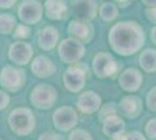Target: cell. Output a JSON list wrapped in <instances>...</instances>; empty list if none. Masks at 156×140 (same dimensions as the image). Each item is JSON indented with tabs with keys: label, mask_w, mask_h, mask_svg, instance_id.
<instances>
[{
	"label": "cell",
	"mask_w": 156,
	"mask_h": 140,
	"mask_svg": "<svg viewBox=\"0 0 156 140\" xmlns=\"http://www.w3.org/2000/svg\"><path fill=\"white\" fill-rule=\"evenodd\" d=\"M122 140H147V138L139 131H130L122 135Z\"/></svg>",
	"instance_id": "83f0119b"
},
{
	"label": "cell",
	"mask_w": 156,
	"mask_h": 140,
	"mask_svg": "<svg viewBox=\"0 0 156 140\" xmlns=\"http://www.w3.org/2000/svg\"><path fill=\"white\" fill-rule=\"evenodd\" d=\"M26 74L22 69L12 66H6L0 73V85L8 91H19L25 84Z\"/></svg>",
	"instance_id": "8992f818"
},
{
	"label": "cell",
	"mask_w": 156,
	"mask_h": 140,
	"mask_svg": "<svg viewBox=\"0 0 156 140\" xmlns=\"http://www.w3.org/2000/svg\"><path fill=\"white\" fill-rule=\"evenodd\" d=\"M118 110L121 116L128 119H134L142 112V100L136 96H125L119 102Z\"/></svg>",
	"instance_id": "5bb4252c"
},
{
	"label": "cell",
	"mask_w": 156,
	"mask_h": 140,
	"mask_svg": "<svg viewBox=\"0 0 156 140\" xmlns=\"http://www.w3.org/2000/svg\"><path fill=\"white\" fill-rule=\"evenodd\" d=\"M92 70L100 80L113 78L119 71V64L110 53L100 52L92 60Z\"/></svg>",
	"instance_id": "3957f363"
},
{
	"label": "cell",
	"mask_w": 156,
	"mask_h": 140,
	"mask_svg": "<svg viewBox=\"0 0 156 140\" xmlns=\"http://www.w3.org/2000/svg\"><path fill=\"white\" fill-rule=\"evenodd\" d=\"M35 117L30 109L28 107H18L14 109L8 116V125L12 132L20 137L28 135L35 128Z\"/></svg>",
	"instance_id": "7a4b0ae2"
},
{
	"label": "cell",
	"mask_w": 156,
	"mask_h": 140,
	"mask_svg": "<svg viewBox=\"0 0 156 140\" xmlns=\"http://www.w3.org/2000/svg\"><path fill=\"white\" fill-rule=\"evenodd\" d=\"M18 26L15 16L9 13L0 14V34H11Z\"/></svg>",
	"instance_id": "7402d4cb"
},
{
	"label": "cell",
	"mask_w": 156,
	"mask_h": 140,
	"mask_svg": "<svg viewBox=\"0 0 156 140\" xmlns=\"http://www.w3.org/2000/svg\"><path fill=\"white\" fill-rule=\"evenodd\" d=\"M139 64L144 73H156V49L147 48L139 56Z\"/></svg>",
	"instance_id": "ffe728a7"
},
{
	"label": "cell",
	"mask_w": 156,
	"mask_h": 140,
	"mask_svg": "<svg viewBox=\"0 0 156 140\" xmlns=\"http://www.w3.org/2000/svg\"><path fill=\"white\" fill-rule=\"evenodd\" d=\"M32 71L33 74L40 77V78H47L50 77L56 71V66L48 56L46 55H39L36 56L32 62Z\"/></svg>",
	"instance_id": "2e32d148"
},
{
	"label": "cell",
	"mask_w": 156,
	"mask_h": 140,
	"mask_svg": "<svg viewBox=\"0 0 156 140\" xmlns=\"http://www.w3.org/2000/svg\"><path fill=\"white\" fill-rule=\"evenodd\" d=\"M33 53L34 50L30 43L23 41H16L9 47L8 57L18 66H26L32 61Z\"/></svg>",
	"instance_id": "30bf717a"
},
{
	"label": "cell",
	"mask_w": 156,
	"mask_h": 140,
	"mask_svg": "<svg viewBox=\"0 0 156 140\" xmlns=\"http://www.w3.org/2000/svg\"><path fill=\"white\" fill-rule=\"evenodd\" d=\"M117 114V105L114 103H107L100 107V110L98 111V116H99V120L103 123L107 117Z\"/></svg>",
	"instance_id": "603a6c76"
},
{
	"label": "cell",
	"mask_w": 156,
	"mask_h": 140,
	"mask_svg": "<svg viewBox=\"0 0 156 140\" xmlns=\"http://www.w3.org/2000/svg\"><path fill=\"white\" fill-rule=\"evenodd\" d=\"M146 105L150 111H156V85L151 88L147 93Z\"/></svg>",
	"instance_id": "4316f807"
},
{
	"label": "cell",
	"mask_w": 156,
	"mask_h": 140,
	"mask_svg": "<svg viewBox=\"0 0 156 140\" xmlns=\"http://www.w3.org/2000/svg\"><path fill=\"white\" fill-rule=\"evenodd\" d=\"M69 140H93V138L86 130L76 128L71 131V133L69 135Z\"/></svg>",
	"instance_id": "cb8c5ba5"
},
{
	"label": "cell",
	"mask_w": 156,
	"mask_h": 140,
	"mask_svg": "<svg viewBox=\"0 0 156 140\" xmlns=\"http://www.w3.org/2000/svg\"><path fill=\"white\" fill-rule=\"evenodd\" d=\"M101 106H103L101 97L92 90L82 92L77 99V109L79 110V112L84 114H92L98 112Z\"/></svg>",
	"instance_id": "7c38bea8"
},
{
	"label": "cell",
	"mask_w": 156,
	"mask_h": 140,
	"mask_svg": "<svg viewBox=\"0 0 156 140\" xmlns=\"http://www.w3.org/2000/svg\"><path fill=\"white\" fill-rule=\"evenodd\" d=\"M44 12L48 19L55 21L61 20L68 13V5L65 1L47 0L44 1Z\"/></svg>",
	"instance_id": "d6986e66"
},
{
	"label": "cell",
	"mask_w": 156,
	"mask_h": 140,
	"mask_svg": "<svg viewBox=\"0 0 156 140\" xmlns=\"http://www.w3.org/2000/svg\"><path fill=\"white\" fill-rule=\"evenodd\" d=\"M9 100L11 99H9L8 93L0 90V110H4L5 107H7V105L9 104Z\"/></svg>",
	"instance_id": "4dcf8cb0"
},
{
	"label": "cell",
	"mask_w": 156,
	"mask_h": 140,
	"mask_svg": "<svg viewBox=\"0 0 156 140\" xmlns=\"http://www.w3.org/2000/svg\"><path fill=\"white\" fill-rule=\"evenodd\" d=\"M85 55V46L83 42L75 38H66L59 42L58 56L64 63L75 64Z\"/></svg>",
	"instance_id": "277c9868"
},
{
	"label": "cell",
	"mask_w": 156,
	"mask_h": 140,
	"mask_svg": "<svg viewBox=\"0 0 156 140\" xmlns=\"http://www.w3.org/2000/svg\"><path fill=\"white\" fill-rule=\"evenodd\" d=\"M125 130H126V124L124 118L118 114L110 116L103 121V133L110 139L124 135Z\"/></svg>",
	"instance_id": "e0dca14e"
},
{
	"label": "cell",
	"mask_w": 156,
	"mask_h": 140,
	"mask_svg": "<svg viewBox=\"0 0 156 140\" xmlns=\"http://www.w3.org/2000/svg\"><path fill=\"white\" fill-rule=\"evenodd\" d=\"M110 140H122V135L121 137H118V138H113V139H110Z\"/></svg>",
	"instance_id": "d590c367"
},
{
	"label": "cell",
	"mask_w": 156,
	"mask_h": 140,
	"mask_svg": "<svg viewBox=\"0 0 156 140\" xmlns=\"http://www.w3.org/2000/svg\"><path fill=\"white\" fill-rule=\"evenodd\" d=\"M98 11L97 2L93 0L72 1V13L77 18V20L90 22L96 18Z\"/></svg>",
	"instance_id": "4fadbf2b"
},
{
	"label": "cell",
	"mask_w": 156,
	"mask_h": 140,
	"mask_svg": "<svg viewBox=\"0 0 156 140\" xmlns=\"http://www.w3.org/2000/svg\"><path fill=\"white\" fill-rule=\"evenodd\" d=\"M119 85L127 92L137 91L143 83L142 73L136 68H127L119 76Z\"/></svg>",
	"instance_id": "8fae6325"
},
{
	"label": "cell",
	"mask_w": 156,
	"mask_h": 140,
	"mask_svg": "<svg viewBox=\"0 0 156 140\" xmlns=\"http://www.w3.org/2000/svg\"><path fill=\"white\" fill-rule=\"evenodd\" d=\"M59 39L58 31L54 26H47L41 29L37 36V42L41 49L43 50H51L57 46Z\"/></svg>",
	"instance_id": "ac0fdd59"
},
{
	"label": "cell",
	"mask_w": 156,
	"mask_h": 140,
	"mask_svg": "<svg viewBox=\"0 0 156 140\" xmlns=\"http://www.w3.org/2000/svg\"><path fill=\"white\" fill-rule=\"evenodd\" d=\"M144 134L148 139L156 140V118H151L144 126Z\"/></svg>",
	"instance_id": "484cf974"
},
{
	"label": "cell",
	"mask_w": 156,
	"mask_h": 140,
	"mask_svg": "<svg viewBox=\"0 0 156 140\" xmlns=\"http://www.w3.org/2000/svg\"><path fill=\"white\" fill-rule=\"evenodd\" d=\"M13 34L15 39L25 40L27 38H29V35H30V27L27 26V25H23V23H20V25L15 27Z\"/></svg>",
	"instance_id": "d4e9b609"
},
{
	"label": "cell",
	"mask_w": 156,
	"mask_h": 140,
	"mask_svg": "<svg viewBox=\"0 0 156 140\" xmlns=\"http://www.w3.org/2000/svg\"><path fill=\"white\" fill-rule=\"evenodd\" d=\"M37 140H62V137L57 133H52V132H44V133L40 134Z\"/></svg>",
	"instance_id": "f1b7e54d"
},
{
	"label": "cell",
	"mask_w": 156,
	"mask_h": 140,
	"mask_svg": "<svg viewBox=\"0 0 156 140\" xmlns=\"http://www.w3.org/2000/svg\"><path fill=\"white\" fill-rule=\"evenodd\" d=\"M15 0H9V1H0V8H11L15 5Z\"/></svg>",
	"instance_id": "1f68e13d"
},
{
	"label": "cell",
	"mask_w": 156,
	"mask_h": 140,
	"mask_svg": "<svg viewBox=\"0 0 156 140\" xmlns=\"http://www.w3.org/2000/svg\"><path fill=\"white\" fill-rule=\"evenodd\" d=\"M144 14H146V18H147L150 22L155 23V26H156V7H149V8H146Z\"/></svg>",
	"instance_id": "f546056e"
},
{
	"label": "cell",
	"mask_w": 156,
	"mask_h": 140,
	"mask_svg": "<svg viewBox=\"0 0 156 140\" xmlns=\"http://www.w3.org/2000/svg\"><path fill=\"white\" fill-rule=\"evenodd\" d=\"M44 12V5L36 0L22 1L18 8V16L23 25H35L37 23Z\"/></svg>",
	"instance_id": "ba28073f"
},
{
	"label": "cell",
	"mask_w": 156,
	"mask_h": 140,
	"mask_svg": "<svg viewBox=\"0 0 156 140\" xmlns=\"http://www.w3.org/2000/svg\"><path fill=\"white\" fill-rule=\"evenodd\" d=\"M99 16L106 22H111L117 19L119 15V9H118L117 4L114 2H103L99 6Z\"/></svg>",
	"instance_id": "44dd1931"
},
{
	"label": "cell",
	"mask_w": 156,
	"mask_h": 140,
	"mask_svg": "<svg viewBox=\"0 0 156 140\" xmlns=\"http://www.w3.org/2000/svg\"><path fill=\"white\" fill-rule=\"evenodd\" d=\"M146 33L136 21H119L111 27L108 43L113 52L120 56H132L142 49Z\"/></svg>",
	"instance_id": "6da1fadb"
},
{
	"label": "cell",
	"mask_w": 156,
	"mask_h": 140,
	"mask_svg": "<svg viewBox=\"0 0 156 140\" xmlns=\"http://www.w3.org/2000/svg\"><path fill=\"white\" fill-rule=\"evenodd\" d=\"M52 124L61 132H68L78 124V114L71 106H61L52 113Z\"/></svg>",
	"instance_id": "9c48e42d"
},
{
	"label": "cell",
	"mask_w": 156,
	"mask_h": 140,
	"mask_svg": "<svg viewBox=\"0 0 156 140\" xmlns=\"http://www.w3.org/2000/svg\"><path fill=\"white\" fill-rule=\"evenodd\" d=\"M115 4H117V6L119 5L120 7H128L132 4V1H120V0H118Z\"/></svg>",
	"instance_id": "e575fe53"
},
{
	"label": "cell",
	"mask_w": 156,
	"mask_h": 140,
	"mask_svg": "<svg viewBox=\"0 0 156 140\" xmlns=\"http://www.w3.org/2000/svg\"><path fill=\"white\" fill-rule=\"evenodd\" d=\"M0 140H1V139H0Z\"/></svg>",
	"instance_id": "8d00e7d4"
},
{
	"label": "cell",
	"mask_w": 156,
	"mask_h": 140,
	"mask_svg": "<svg viewBox=\"0 0 156 140\" xmlns=\"http://www.w3.org/2000/svg\"><path fill=\"white\" fill-rule=\"evenodd\" d=\"M87 80V71L80 64L71 66L63 74V83L68 91L70 92H79L84 89Z\"/></svg>",
	"instance_id": "52a82bcc"
},
{
	"label": "cell",
	"mask_w": 156,
	"mask_h": 140,
	"mask_svg": "<svg viewBox=\"0 0 156 140\" xmlns=\"http://www.w3.org/2000/svg\"><path fill=\"white\" fill-rule=\"evenodd\" d=\"M142 4H144L146 6H147V8H149V7H156V0L155 1H153V0H143Z\"/></svg>",
	"instance_id": "d6a6232c"
},
{
	"label": "cell",
	"mask_w": 156,
	"mask_h": 140,
	"mask_svg": "<svg viewBox=\"0 0 156 140\" xmlns=\"http://www.w3.org/2000/svg\"><path fill=\"white\" fill-rule=\"evenodd\" d=\"M68 31L71 34V38H75L83 43H89L94 34V29L90 22H85L77 19L70 21Z\"/></svg>",
	"instance_id": "9a60e30c"
},
{
	"label": "cell",
	"mask_w": 156,
	"mask_h": 140,
	"mask_svg": "<svg viewBox=\"0 0 156 140\" xmlns=\"http://www.w3.org/2000/svg\"><path fill=\"white\" fill-rule=\"evenodd\" d=\"M150 38H151L153 42L156 45V26H154L151 28V31H150Z\"/></svg>",
	"instance_id": "836d02e7"
},
{
	"label": "cell",
	"mask_w": 156,
	"mask_h": 140,
	"mask_svg": "<svg viewBox=\"0 0 156 140\" xmlns=\"http://www.w3.org/2000/svg\"><path fill=\"white\" fill-rule=\"evenodd\" d=\"M57 99L56 89L49 84H39L30 92V103L37 109H50Z\"/></svg>",
	"instance_id": "5b68a950"
}]
</instances>
